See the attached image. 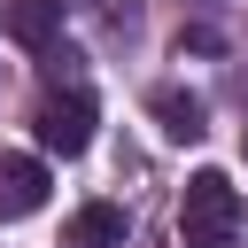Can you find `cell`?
Instances as JSON below:
<instances>
[{"label": "cell", "mask_w": 248, "mask_h": 248, "mask_svg": "<svg viewBox=\"0 0 248 248\" xmlns=\"http://www.w3.org/2000/svg\"><path fill=\"white\" fill-rule=\"evenodd\" d=\"M0 31L46 62V54H62V0H0Z\"/></svg>", "instance_id": "obj_3"}, {"label": "cell", "mask_w": 248, "mask_h": 248, "mask_svg": "<svg viewBox=\"0 0 248 248\" xmlns=\"http://www.w3.org/2000/svg\"><path fill=\"white\" fill-rule=\"evenodd\" d=\"M240 240V186L225 170H194L178 202V248H232Z\"/></svg>", "instance_id": "obj_1"}, {"label": "cell", "mask_w": 248, "mask_h": 248, "mask_svg": "<svg viewBox=\"0 0 248 248\" xmlns=\"http://www.w3.org/2000/svg\"><path fill=\"white\" fill-rule=\"evenodd\" d=\"M93 93L85 85H54L46 101H39V116H31V132H39V147L46 155H85L93 147Z\"/></svg>", "instance_id": "obj_2"}, {"label": "cell", "mask_w": 248, "mask_h": 248, "mask_svg": "<svg viewBox=\"0 0 248 248\" xmlns=\"http://www.w3.org/2000/svg\"><path fill=\"white\" fill-rule=\"evenodd\" d=\"M124 232H132V217H124L116 202H85V209L62 225V248H124Z\"/></svg>", "instance_id": "obj_5"}, {"label": "cell", "mask_w": 248, "mask_h": 248, "mask_svg": "<svg viewBox=\"0 0 248 248\" xmlns=\"http://www.w3.org/2000/svg\"><path fill=\"white\" fill-rule=\"evenodd\" d=\"M240 155H248V132H240Z\"/></svg>", "instance_id": "obj_7"}, {"label": "cell", "mask_w": 248, "mask_h": 248, "mask_svg": "<svg viewBox=\"0 0 248 248\" xmlns=\"http://www.w3.org/2000/svg\"><path fill=\"white\" fill-rule=\"evenodd\" d=\"M46 163L39 155H0V225L8 217H31V209H46Z\"/></svg>", "instance_id": "obj_4"}, {"label": "cell", "mask_w": 248, "mask_h": 248, "mask_svg": "<svg viewBox=\"0 0 248 248\" xmlns=\"http://www.w3.org/2000/svg\"><path fill=\"white\" fill-rule=\"evenodd\" d=\"M155 116H163L170 140H202V101H194V93H170V85H163V93H155Z\"/></svg>", "instance_id": "obj_6"}]
</instances>
